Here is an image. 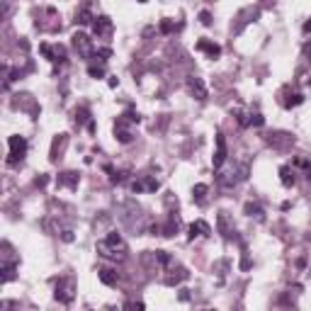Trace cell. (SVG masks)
I'll list each match as a JSON object with an SVG mask.
<instances>
[{
    "label": "cell",
    "mask_w": 311,
    "mask_h": 311,
    "mask_svg": "<svg viewBox=\"0 0 311 311\" xmlns=\"http://www.w3.org/2000/svg\"><path fill=\"white\" fill-rule=\"evenodd\" d=\"M200 22L204 24V27H209V24H212V15H209L207 10H202V12H200Z\"/></svg>",
    "instance_id": "83f0119b"
},
{
    "label": "cell",
    "mask_w": 311,
    "mask_h": 311,
    "mask_svg": "<svg viewBox=\"0 0 311 311\" xmlns=\"http://www.w3.org/2000/svg\"><path fill=\"white\" fill-rule=\"evenodd\" d=\"M105 173H110V183L112 185H122L124 180H127V170H114L112 165H105Z\"/></svg>",
    "instance_id": "ac0fdd59"
},
{
    "label": "cell",
    "mask_w": 311,
    "mask_h": 311,
    "mask_svg": "<svg viewBox=\"0 0 311 311\" xmlns=\"http://www.w3.org/2000/svg\"><path fill=\"white\" fill-rule=\"evenodd\" d=\"M219 231L226 238H231V234H234V229H229V219H226V214H219Z\"/></svg>",
    "instance_id": "603a6c76"
},
{
    "label": "cell",
    "mask_w": 311,
    "mask_h": 311,
    "mask_svg": "<svg viewBox=\"0 0 311 311\" xmlns=\"http://www.w3.org/2000/svg\"><path fill=\"white\" fill-rule=\"evenodd\" d=\"M54 297L61 302V304H71L73 302V297H75V285H73V280L71 277H58L56 280V292Z\"/></svg>",
    "instance_id": "3957f363"
},
{
    "label": "cell",
    "mask_w": 311,
    "mask_h": 311,
    "mask_svg": "<svg viewBox=\"0 0 311 311\" xmlns=\"http://www.w3.org/2000/svg\"><path fill=\"white\" fill-rule=\"evenodd\" d=\"M88 73H90L92 78H102V75H105V68H102V66H88Z\"/></svg>",
    "instance_id": "4316f807"
},
{
    "label": "cell",
    "mask_w": 311,
    "mask_h": 311,
    "mask_svg": "<svg viewBox=\"0 0 311 311\" xmlns=\"http://www.w3.org/2000/svg\"><path fill=\"white\" fill-rule=\"evenodd\" d=\"M207 192H209L207 185H195V190H192V200L197 202V204H204V202H207Z\"/></svg>",
    "instance_id": "44dd1931"
},
{
    "label": "cell",
    "mask_w": 311,
    "mask_h": 311,
    "mask_svg": "<svg viewBox=\"0 0 311 311\" xmlns=\"http://www.w3.org/2000/svg\"><path fill=\"white\" fill-rule=\"evenodd\" d=\"M97 277H100V282L102 285H117V280H119V275L114 273V270H110V268H102L100 273H97Z\"/></svg>",
    "instance_id": "ffe728a7"
},
{
    "label": "cell",
    "mask_w": 311,
    "mask_h": 311,
    "mask_svg": "<svg viewBox=\"0 0 311 311\" xmlns=\"http://www.w3.org/2000/svg\"><path fill=\"white\" fill-rule=\"evenodd\" d=\"M124 307H127V309H144V304H141V302H127Z\"/></svg>",
    "instance_id": "f1b7e54d"
},
{
    "label": "cell",
    "mask_w": 311,
    "mask_h": 311,
    "mask_svg": "<svg viewBox=\"0 0 311 311\" xmlns=\"http://www.w3.org/2000/svg\"><path fill=\"white\" fill-rule=\"evenodd\" d=\"M7 146H10V156H7V165H17L24 153H27V141L22 136H10L7 139Z\"/></svg>",
    "instance_id": "277c9868"
},
{
    "label": "cell",
    "mask_w": 311,
    "mask_h": 311,
    "mask_svg": "<svg viewBox=\"0 0 311 311\" xmlns=\"http://www.w3.org/2000/svg\"><path fill=\"white\" fill-rule=\"evenodd\" d=\"M304 102V95L292 88V85H285L282 90H280V105L285 107V110H292V107H299Z\"/></svg>",
    "instance_id": "5b68a950"
},
{
    "label": "cell",
    "mask_w": 311,
    "mask_h": 311,
    "mask_svg": "<svg viewBox=\"0 0 311 311\" xmlns=\"http://www.w3.org/2000/svg\"><path fill=\"white\" fill-rule=\"evenodd\" d=\"M197 51H204L209 58H219L221 46L219 44H214V41H209V39H200V41H197Z\"/></svg>",
    "instance_id": "5bb4252c"
},
{
    "label": "cell",
    "mask_w": 311,
    "mask_h": 311,
    "mask_svg": "<svg viewBox=\"0 0 311 311\" xmlns=\"http://www.w3.org/2000/svg\"><path fill=\"white\" fill-rule=\"evenodd\" d=\"M139 2H146V0H139Z\"/></svg>",
    "instance_id": "1f68e13d"
},
{
    "label": "cell",
    "mask_w": 311,
    "mask_h": 311,
    "mask_svg": "<svg viewBox=\"0 0 311 311\" xmlns=\"http://www.w3.org/2000/svg\"><path fill=\"white\" fill-rule=\"evenodd\" d=\"M97 253L105 258V260H114V263H122V260L127 258L129 248H127V243H124V238L119 236L117 231H112V234H107V238L97 241Z\"/></svg>",
    "instance_id": "6da1fadb"
},
{
    "label": "cell",
    "mask_w": 311,
    "mask_h": 311,
    "mask_svg": "<svg viewBox=\"0 0 311 311\" xmlns=\"http://www.w3.org/2000/svg\"><path fill=\"white\" fill-rule=\"evenodd\" d=\"M304 56H311V41H307V44H304Z\"/></svg>",
    "instance_id": "4dcf8cb0"
},
{
    "label": "cell",
    "mask_w": 311,
    "mask_h": 311,
    "mask_svg": "<svg viewBox=\"0 0 311 311\" xmlns=\"http://www.w3.org/2000/svg\"><path fill=\"white\" fill-rule=\"evenodd\" d=\"M131 124H139V114L134 110L124 112L122 117H117V122H114V136H117V141L119 144H129L131 139H134V134H131Z\"/></svg>",
    "instance_id": "7a4b0ae2"
},
{
    "label": "cell",
    "mask_w": 311,
    "mask_h": 311,
    "mask_svg": "<svg viewBox=\"0 0 311 311\" xmlns=\"http://www.w3.org/2000/svg\"><path fill=\"white\" fill-rule=\"evenodd\" d=\"M73 46H75V51L83 56V58H92V54H95L92 39L88 37V34H83V32H75V34H73Z\"/></svg>",
    "instance_id": "30bf717a"
},
{
    "label": "cell",
    "mask_w": 311,
    "mask_h": 311,
    "mask_svg": "<svg viewBox=\"0 0 311 311\" xmlns=\"http://www.w3.org/2000/svg\"><path fill=\"white\" fill-rule=\"evenodd\" d=\"M187 90H190V95L195 97V100H207V85H204V80L202 78H197V75H190L187 78Z\"/></svg>",
    "instance_id": "8fae6325"
},
{
    "label": "cell",
    "mask_w": 311,
    "mask_h": 311,
    "mask_svg": "<svg viewBox=\"0 0 311 311\" xmlns=\"http://www.w3.org/2000/svg\"><path fill=\"white\" fill-rule=\"evenodd\" d=\"M85 119H90V110H88V107H78V110H75V124L80 127Z\"/></svg>",
    "instance_id": "cb8c5ba5"
},
{
    "label": "cell",
    "mask_w": 311,
    "mask_h": 311,
    "mask_svg": "<svg viewBox=\"0 0 311 311\" xmlns=\"http://www.w3.org/2000/svg\"><path fill=\"white\" fill-rule=\"evenodd\" d=\"M112 29H114V24H112V19L107 15H95L92 19V34L97 39H107L112 34Z\"/></svg>",
    "instance_id": "9c48e42d"
},
{
    "label": "cell",
    "mask_w": 311,
    "mask_h": 311,
    "mask_svg": "<svg viewBox=\"0 0 311 311\" xmlns=\"http://www.w3.org/2000/svg\"><path fill=\"white\" fill-rule=\"evenodd\" d=\"M178 29V24H173L170 19H161V32L163 34H170V32H175Z\"/></svg>",
    "instance_id": "d4e9b609"
},
{
    "label": "cell",
    "mask_w": 311,
    "mask_h": 311,
    "mask_svg": "<svg viewBox=\"0 0 311 311\" xmlns=\"http://www.w3.org/2000/svg\"><path fill=\"white\" fill-rule=\"evenodd\" d=\"M15 277V265H5L2 268V282H10Z\"/></svg>",
    "instance_id": "484cf974"
},
{
    "label": "cell",
    "mask_w": 311,
    "mask_h": 311,
    "mask_svg": "<svg viewBox=\"0 0 311 311\" xmlns=\"http://www.w3.org/2000/svg\"><path fill=\"white\" fill-rule=\"evenodd\" d=\"M226 156H229V151H226V139H224V134H217V153H214V158H212V165L219 170L224 161H226Z\"/></svg>",
    "instance_id": "4fadbf2b"
},
{
    "label": "cell",
    "mask_w": 311,
    "mask_h": 311,
    "mask_svg": "<svg viewBox=\"0 0 311 311\" xmlns=\"http://www.w3.org/2000/svg\"><path fill=\"white\" fill-rule=\"evenodd\" d=\"M280 180H282V185L285 187H292L297 180H294V168L292 165H282L280 168Z\"/></svg>",
    "instance_id": "e0dca14e"
},
{
    "label": "cell",
    "mask_w": 311,
    "mask_h": 311,
    "mask_svg": "<svg viewBox=\"0 0 311 311\" xmlns=\"http://www.w3.org/2000/svg\"><path fill=\"white\" fill-rule=\"evenodd\" d=\"M234 117L241 127H263L265 119L260 112H253V110H234Z\"/></svg>",
    "instance_id": "8992f818"
},
{
    "label": "cell",
    "mask_w": 311,
    "mask_h": 311,
    "mask_svg": "<svg viewBox=\"0 0 311 311\" xmlns=\"http://www.w3.org/2000/svg\"><path fill=\"white\" fill-rule=\"evenodd\" d=\"M58 187H71V190H75L78 187V183H80V178H78V173L75 170H66V173H61L58 175Z\"/></svg>",
    "instance_id": "9a60e30c"
},
{
    "label": "cell",
    "mask_w": 311,
    "mask_h": 311,
    "mask_svg": "<svg viewBox=\"0 0 311 311\" xmlns=\"http://www.w3.org/2000/svg\"><path fill=\"white\" fill-rule=\"evenodd\" d=\"M92 19H95V15H92V10L88 5H83V7L75 12V24H92Z\"/></svg>",
    "instance_id": "2e32d148"
},
{
    "label": "cell",
    "mask_w": 311,
    "mask_h": 311,
    "mask_svg": "<svg viewBox=\"0 0 311 311\" xmlns=\"http://www.w3.org/2000/svg\"><path fill=\"white\" fill-rule=\"evenodd\" d=\"M187 277H190V273L185 270L183 265L173 263V265H168V268H165V280H163V282L168 285V287H175V285H180V282H185Z\"/></svg>",
    "instance_id": "ba28073f"
},
{
    "label": "cell",
    "mask_w": 311,
    "mask_h": 311,
    "mask_svg": "<svg viewBox=\"0 0 311 311\" xmlns=\"http://www.w3.org/2000/svg\"><path fill=\"white\" fill-rule=\"evenodd\" d=\"M292 168H302V170L307 173V178H311V161H309V158H302V156H299V158H294Z\"/></svg>",
    "instance_id": "7402d4cb"
},
{
    "label": "cell",
    "mask_w": 311,
    "mask_h": 311,
    "mask_svg": "<svg viewBox=\"0 0 311 311\" xmlns=\"http://www.w3.org/2000/svg\"><path fill=\"white\" fill-rule=\"evenodd\" d=\"M243 212H246L248 217H256L258 221H263V219H265V212H263V207H260L258 202H248V204L243 207Z\"/></svg>",
    "instance_id": "d6986e66"
},
{
    "label": "cell",
    "mask_w": 311,
    "mask_h": 311,
    "mask_svg": "<svg viewBox=\"0 0 311 311\" xmlns=\"http://www.w3.org/2000/svg\"><path fill=\"white\" fill-rule=\"evenodd\" d=\"M304 34H307V37H311V19H307V22H304Z\"/></svg>",
    "instance_id": "f546056e"
},
{
    "label": "cell",
    "mask_w": 311,
    "mask_h": 311,
    "mask_svg": "<svg viewBox=\"0 0 311 311\" xmlns=\"http://www.w3.org/2000/svg\"><path fill=\"white\" fill-rule=\"evenodd\" d=\"M187 231H190V241H195V238H209L212 236V226H209V224H207V221H202V219H197L195 221V224H190V229H187Z\"/></svg>",
    "instance_id": "7c38bea8"
},
{
    "label": "cell",
    "mask_w": 311,
    "mask_h": 311,
    "mask_svg": "<svg viewBox=\"0 0 311 311\" xmlns=\"http://www.w3.org/2000/svg\"><path fill=\"white\" fill-rule=\"evenodd\" d=\"M39 51L51 63H63L66 61V46L63 44H39Z\"/></svg>",
    "instance_id": "52a82bcc"
},
{
    "label": "cell",
    "mask_w": 311,
    "mask_h": 311,
    "mask_svg": "<svg viewBox=\"0 0 311 311\" xmlns=\"http://www.w3.org/2000/svg\"><path fill=\"white\" fill-rule=\"evenodd\" d=\"M309 85H311V83H309Z\"/></svg>",
    "instance_id": "d6a6232c"
}]
</instances>
